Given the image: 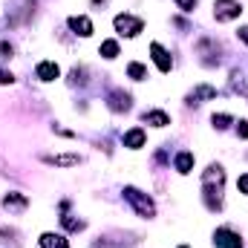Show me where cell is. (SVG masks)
Masks as SVG:
<instances>
[{"label":"cell","mask_w":248,"mask_h":248,"mask_svg":"<svg viewBox=\"0 0 248 248\" xmlns=\"http://www.w3.org/2000/svg\"><path fill=\"white\" fill-rule=\"evenodd\" d=\"M205 202H208V208L211 211H217L219 205H222V182H225V173H222V168L219 165H214V168H208V173H205Z\"/></svg>","instance_id":"obj_1"},{"label":"cell","mask_w":248,"mask_h":248,"mask_svg":"<svg viewBox=\"0 0 248 248\" xmlns=\"http://www.w3.org/2000/svg\"><path fill=\"white\" fill-rule=\"evenodd\" d=\"M124 196L133 202V208H136L141 217H153V214H156V208H153L150 196H144L141 190H136V187H124Z\"/></svg>","instance_id":"obj_2"},{"label":"cell","mask_w":248,"mask_h":248,"mask_svg":"<svg viewBox=\"0 0 248 248\" xmlns=\"http://www.w3.org/2000/svg\"><path fill=\"white\" fill-rule=\"evenodd\" d=\"M240 12H243V6H240L237 0H217V3H214V17H217L219 23L240 17Z\"/></svg>","instance_id":"obj_3"},{"label":"cell","mask_w":248,"mask_h":248,"mask_svg":"<svg viewBox=\"0 0 248 248\" xmlns=\"http://www.w3.org/2000/svg\"><path fill=\"white\" fill-rule=\"evenodd\" d=\"M116 29H119L122 35H127V38H133V35H139V32L144 29V23H141L139 17H130V15H119V17H116Z\"/></svg>","instance_id":"obj_4"},{"label":"cell","mask_w":248,"mask_h":248,"mask_svg":"<svg viewBox=\"0 0 248 248\" xmlns=\"http://www.w3.org/2000/svg\"><path fill=\"white\" fill-rule=\"evenodd\" d=\"M214 246L217 248H243V240H240V234H234L228 228H219L214 234Z\"/></svg>","instance_id":"obj_5"},{"label":"cell","mask_w":248,"mask_h":248,"mask_svg":"<svg viewBox=\"0 0 248 248\" xmlns=\"http://www.w3.org/2000/svg\"><path fill=\"white\" fill-rule=\"evenodd\" d=\"M69 29L75 35H81V38H90L93 35V20L84 17V15H75V17H69Z\"/></svg>","instance_id":"obj_6"},{"label":"cell","mask_w":248,"mask_h":248,"mask_svg":"<svg viewBox=\"0 0 248 248\" xmlns=\"http://www.w3.org/2000/svg\"><path fill=\"white\" fill-rule=\"evenodd\" d=\"M124 147H130V150H139V147H144V130H141V127H133V130H127V133H124Z\"/></svg>","instance_id":"obj_7"},{"label":"cell","mask_w":248,"mask_h":248,"mask_svg":"<svg viewBox=\"0 0 248 248\" xmlns=\"http://www.w3.org/2000/svg\"><path fill=\"white\" fill-rule=\"evenodd\" d=\"M150 52H153V61H156V66L162 69V72H170V66H173V61H170V55L159 46V44H150Z\"/></svg>","instance_id":"obj_8"},{"label":"cell","mask_w":248,"mask_h":248,"mask_svg":"<svg viewBox=\"0 0 248 248\" xmlns=\"http://www.w3.org/2000/svg\"><path fill=\"white\" fill-rule=\"evenodd\" d=\"M110 110H113V113L130 110V95L122 93V90H113V93H110Z\"/></svg>","instance_id":"obj_9"},{"label":"cell","mask_w":248,"mask_h":248,"mask_svg":"<svg viewBox=\"0 0 248 248\" xmlns=\"http://www.w3.org/2000/svg\"><path fill=\"white\" fill-rule=\"evenodd\" d=\"M58 75H61V69H58V63L55 61L38 63V78H41V81H55Z\"/></svg>","instance_id":"obj_10"},{"label":"cell","mask_w":248,"mask_h":248,"mask_svg":"<svg viewBox=\"0 0 248 248\" xmlns=\"http://www.w3.org/2000/svg\"><path fill=\"white\" fill-rule=\"evenodd\" d=\"M81 162V156H75V153H66V156H46V165H58V168H72V165H78Z\"/></svg>","instance_id":"obj_11"},{"label":"cell","mask_w":248,"mask_h":248,"mask_svg":"<svg viewBox=\"0 0 248 248\" xmlns=\"http://www.w3.org/2000/svg\"><path fill=\"white\" fill-rule=\"evenodd\" d=\"M41 248H69V243L63 240L61 234H44L41 237Z\"/></svg>","instance_id":"obj_12"},{"label":"cell","mask_w":248,"mask_h":248,"mask_svg":"<svg viewBox=\"0 0 248 248\" xmlns=\"http://www.w3.org/2000/svg\"><path fill=\"white\" fill-rule=\"evenodd\" d=\"M144 122L153 124V127H168L170 124V116L162 113V110H153V113H144Z\"/></svg>","instance_id":"obj_13"},{"label":"cell","mask_w":248,"mask_h":248,"mask_svg":"<svg viewBox=\"0 0 248 248\" xmlns=\"http://www.w3.org/2000/svg\"><path fill=\"white\" fill-rule=\"evenodd\" d=\"M26 202H29V199L20 196V193H9V196L3 199V205H6L9 211H20V208H26Z\"/></svg>","instance_id":"obj_14"},{"label":"cell","mask_w":248,"mask_h":248,"mask_svg":"<svg viewBox=\"0 0 248 248\" xmlns=\"http://www.w3.org/2000/svg\"><path fill=\"white\" fill-rule=\"evenodd\" d=\"M190 168H193V153H179V156H176V170H179V173H190Z\"/></svg>","instance_id":"obj_15"},{"label":"cell","mask_w":248,"mask_h":248,"mask_svg":"<svg viewBox=\"0 0 248 248\" xmlns=\"http://www.w3.org/2000/svg\"><path fill=\"white\" fill-rule=\"evenodd\" d=\"M127 75H130L133 81H144V78H147V69H144L141 63H130V66H127Z\"/></svg>","instance_id":"obj_16"},{"label":"cell","mask_w":248,"mask_h":248,"mask_svg":"<svg viewBox=\"0 0 248 248\" xmlns=\"http://www.w3.org/2000/svg\"><path fill=\"white\" fill-rule=\"evenodd\" d=\"M101 55H104V58H116V55H119V44H116V41H104V44H101Z\"/></svg>","instance_id":"obj_17"},{"label":"cell","mask_w":248,"mask_h":248,"mask_svg":"<svg viewBox=\"0 0 248 248\" xmlns=\"http://www.w3.org/2000/svg\"><path fill=\"white\" fill-rule=\"evenodd\" d=\"M190 98H193V101H196V98H217V90H214V87H196Z\"/></svg>","instance_id":"obj_18"},{"label":"cell","mask_w":248,"mask_h":248,"mask_svg":"<svg viewBox=\"0 0 248 248\" xmlns=\"http://www.w3.org/2000/svg\"><path fill=\"white\" fill-rule=\"evenodd\" d=\"M63 225H66L69 231H81V228H84V219H75V217H63Z\"/></svg>","instance_id":"obj_19"},{"label":"cell","mask_w":248,"mask_h":248,"mask_svg":"<svg viewBox=\"0 0 248 248\" xmlns=\"http://www.w3.org/2000/svg\"><path fill=\"white\" fill-rule=\"evenodd\" d=\"M231 124V116H225V113H219V116H214V127L217 130H225Z\"/></svg>","instance_id":"obj_20"},{"label":"cell","mask_w":248,"mask_h":248,"mask_svg":"<svg viewBox=\"0 0 248 248\" xmlns=\"http://www.w3.org/2000/svg\"><path fill=\"white\" fill-rule=\"evenodd\" d=\"M179 3V9H185V12H193L196 9V0H176Z\"/></svg>","instance_id":"obj_21"},{"label":"cell","mask_w":248,"mask_h":248,"mask_svg":"<svg viewBox=\"0 0 248 248\" xmlns=\"http://www.w3.org/2000/svg\"><path fill=\"white\" fill-rule=\"evenodd\" d=\"M237 136H240V139H248V122L237 124Z\"/></svg>","instance_id":"obj_22"},{"label":"cell","mask_w":248,"mask_h":248,"mask_svg":"<svg viewBox=\"0 0 248 248\" xmlns=\"http://www.w3.org/2000/svg\"><path fill=\"white\" fill-rule=\"evenodd\" d=\"M234 90H237V93H243V95L248 98V84H243V81H237V78H234Z\"/></svg>","instance_id":"obj_23"},{"label":"cell","mask_w":248,"mask_h":248,"mask_svg":"<svg viewBox=\"0 0 248 248\" xmlns=\"http://www.w3.org/2000/svg\"><path fill=\"white\" fill-rule=\"evenodd\" d=\"M237 187H240L243 193H248V173H243V176H240V182H237Z\"/></svg>","instance_id":"obj_24"},{"label":"cell","mask_w":248,"mask_h":248,"mask_svg":"<svg viewBox=\"0 0 248 248\" xmlns=\"http://www.w3.org/2000/svg\"><path fill=\"white\" fill-rule=\"evenodd\" d=\"M0 84H12V72H6V69H0Z\"/></svg>","instance_id":"obj_25"},{"label":"cell","mask_w":248,"mask_h":248,"mask_svg":"<svg viewBox=\"0 0 248 248\" xmlns=\"http://www.w3.org/2000/svg\"><path fill=\"white\" fill-rule=\"evenodd\" d=\"M0 52H3V58H12V46L9 44H0Z\"/></svg>","instance_id":"obj_26"},{"label":"cell","mask_w":248,"mask_h":248,"mask_svg":"<svg viewBox=\"0 0 248 248\" xmlns=\"http://www.w3.org/2000/svg\"><path fill=\"white\" fill-rule=\"evenodd\" d=\"M237 35H240V41H243V44H248V26H246V29H240Z\"/></svg>","instance_id":"obj_27"},{"label":"cell","mask_w":248,"mask_h":248,"mask_svg":"<svg viewBox=\"0 0 248 248\" xmlns=\"http://www.w3.org/2000/svg\"><path fill=\"white\" fill-rule=\"evenodd\" d=\"M182 248H187V246H182Z\"/></svg>","instance_id":"obj_28"}]
</instances>
